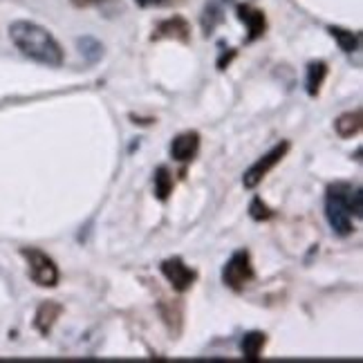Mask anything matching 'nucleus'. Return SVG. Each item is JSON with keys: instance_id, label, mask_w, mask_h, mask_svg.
Masks as SVG:
<instances>
[{"instance_id": "1", "label": "nucleus", "mask_w": 363, "mask_h": 363, "mask_svg": "<svg viewBox=\"0 0 363 363\" xmlns=\"http://www.w3.org/2000/svg\"><path fill=\"white\" fill-rule=\"evenodd\" d=\"M9 36L13 45L36 63H43L50 67H59L63 63V48L45 27L30 21H16L9 27Z\"/></svg>"}, {"instance_id": "6", "label": "nucleus", "mask_w": 363, "mask_h": 363, "mask_svg": "<svg viewBox=\"0 0 363 363\" xmlns=\"http://www.w3.org/2000/svg\"><path fill=\"white\" fill-rule=\"evenodd\" d=\"M162 274L166 276V281L173 285L175 291H186L195 281H198V272L191 269L179 256L166 258L162 262Z\"/></svg>"}, {"instance_id": "3", "label": "nucleus", "mask_w": 363, "mask_h": 363, "mask_svg": "<svg viewBox=\"0 0 363 363\" xmlns=\"http://www.w3.org/2000/svg\"><path fill=\"white\" fill-rule=\"evenodd\" d=\"M23 256L27 258V264H30V278L38 287H57L59 267L48 254L34 247H25Z\"/></svg>"}, {"instance_id": "13", "label": "nucleus", "mask_w": 363, "mask_h": 363, "mask_svg": "<svg viewBox=\"0 0 363 363\" xmlns=\"http://www.w3.org/2000/svg\"><path fill=\"white\" fill-rule=\"evenodd\" d=\"M361 123H363L361 110H354V113H343L337 121H334V128H337L339 137H345L347 139V137L359 135Z\"/></svg>"}, {"instance_id": "9", "label": "nucleus", "mask_w": 363, "mask_h": 363, "mask_svg": "<svg viewBox=\"0 0 363 363\" xmlns=\"http://www.w3.org/2000/svg\"><path fill=\"white\" fill-rule=\"evenodd\" d=\"M152 38H173V40H182V43H189V38H191V25L186 23V18L173 16L169 21H162L155 27V32H152Z\"/></svg>"}, {"instance_id": "10", "label": "nucleus", "mask_w": 363, "mask_h": 363, "mask_svg": "<svg viewBox=\"0 0 363 363\" xmlns=\"http://www.w3.org/2000/svg\"><path fill=\"white\" fill-rule=\"evenodd\" d=\"M61 312H63V307L57 301H45L36 312V320H34L36 330L40 334H48L52 330V325L57 323V318L61 316Z\"/></svg>"}, {"instance_id": "21", "label": "nucleus", "mask_w": 363, "mask_h": 363, "mask_svg": "<svg viewBox=\"0 0 363 363\" xmlns=\"http://www.w3.org/2000/svg\"><path fill=\"white\" fill-rule=\"evenodd\" d=\"M220 3H222V5H225V3L229 5V3H233V0H220Z\"/></svg>"}, {"instance_id": "11", "label": "nucleus", "mask_w": 363, "mask_h": 363, "mask_svg": "<svg viewBox=\"0 0 363 363\" xmlns=\"http://www.w3.org/2000/svg\"><path fill=\"white\" fill-rule=\"evenodd\" d=\"M264 343H267V337H264L262 332H256V330L254 332H247L245 337H242V343H240L245 359L247 361H258Z\"/></svg>"}, {"instance_id": "19", "label": "nucleus", "mask_w": 363, "mask_h": 363, "mask_svg": "<svg viewBox=\"0 0 363 363\" xmlns=\"http://www.w3.org/2000/svg\"><path fill=\"white\" fill-rule=\"evenodd\" d=\"M135 3L142 7H152V5H166L169 0H135Z\"/></svg>"}, {"instance_id": "14", "label": "nucleus", "mask_w": 363, "mask_h": 363, "mask_svg": "<svg viewBox=\"0 0 363 363\" xmlns=\"http://www.w3.org/2000/svg\"><path fill=\"white\" fill-rule=\"evenodd\" d=\"M220 21H222V3H220V0H211V3H206V7L202 11V30H204V34L206 36L211 34Z\"/></svg>"}, {"instance_id": "8", "label": "nucleus", "mask_w": 363, "mask_h": 363, "mask_svg": "<svg viewBox=\"0 0 363 363\" xmlns=\"http://www.w3.org/2000/svg\"><path fill=\"white\" fill-rule=\"evenodd\" d=\"M198 150H200V135L195 133V130L177 135L173 139V144H171V155H173V160H177L182 164L191 162L195 155H198Z\"/></svg>"}, {"instance_id": "4", "label": "nucleus", "mask_w": 363, "mask_h": 363, "mask_svg": "<svg viewBox=\"0 0 363 363\" xmlns=\"http://www.w3.org/2000/svg\"><path fill=\"white\" fill-rule=\"evenodd\" d=\"M222 281H225L227 287H231L233 291L245 289L251 281H254V264H251V256L249 251L240 249L229 258V262L222 269Z\"/></svg>"}, {"instance_id": "7", "label": "nucleus", "mask_w": 363, "mask_h": 363, "mask_svg": "<svg viewBox=\"0 0 363 363\" xmlns=\"http://www.w3.org/2000/svg\"><path fill=\"white\" fill-rule=\"evenodd\" d=\"M235 13H238L240 23L247 25V43H251V40H256L264 34V30H267V21H264V13L260 9H256L254 5H238L235 7Z\"/></svg>"}, {"instance_id": "16", "label": "nucleus", "mask_w": 363, "mask_h": 363, "mask_svg": "<svg viewBox=\"0 0 363 363\" xmlns=\"http://www.w3.org/2000/svg\"><path fill=\"white\" fill-rule=\"evenodd\" d=\"M77 45H79V52L83 54V59H86L88 63L99 61V59H101V54H104V45H101L96 38H92V36H83V38H79V40H77Z\"/></svg>"}, {"instance_id": "18", "label": "nucleus", "mask_w": 363, "mask_h": 363, "mask_svg": "<svg viewBox=\"0 0 363 363\" xmlns=\"http://www.w3.org/2000/svg\"><path fill=\"white\" fill-rule=\"evenodd\" d=\"M249 213H251V218L258 220V222H262V220H269V218L274 216L272 208H269L267 204H264L260 198H254V202H251V206H249Z\"/></svg>"}, {"instance_id": "12", "label": "nucleus", "mask_w": 363, "mask_h": 363, "mask_svg": "<svg viewBox=\"0 0 363 363\" xmlns=\"http://www.w3.org/2000/svg\"><path fill=\"white\" fill-rule=\"evenodd\" d=\"M328 77V65L323 61H312L307 65V81H305V88L310 96H316L320 86H323V79Z\"/></svg>"}, {"instance_id": "15", "label": "nucleus", "mask_w": 363, "mask_h": 363, "mask_svg": "<svg viewBox=\"0 0 363 363\" xmlns=\"http://www.w3.org/2000/svg\"><path fill=\"white\" fill-rule=\"evenodd\" d=\"M171 193H173V175L166 166H160L155 171V195L162 202H166Z\"/></svg>"}, {"instance_id": "5", "label": "nucleus", "mask_w": 363, "mask_h": 363, "mask_svg": "<svg viewBox=\"0 0 363 363\" xmlns=\"http://www.w3.org/2000/svg\"><path fill=\"white\" fill-rule=\"evenodd\" d=\"M289 152V142H281V144H276L267 155H262L251 169L245 173V177H242V184H245V189H256L260 182L267 177V173L274 169V166L281 162L285 155Z\"/></svg>"}, {"instance_id": "20", "label": "nucleus", "mask_w": 363, "mask_h": 363, "mask_svg": "<svg viewBox=\"0 0 363 363\" xmlns=\"http://www.w3.org/2000/svg\"><path fill=\"white\" fill-rule=\"evenodd\" d=\"M72 3H74L77 7H92V5L104 3V0H72Z\"/></svg>"}, {"instance_id": "17", "label": "nucleus", "mask_w": 363, "mask_h": 363, "mask_svg": "<svg viewBox=\"0 0 363 363\" xmlns=\"http://www.w3.org/2000/svg\"><path fill=\"white\" fill-rule=\"evenodd\" d=\"M330 34L339 40V45H341L343 52H354L359 48L361 36L357 32H347V30H341V27H330Z\"/></svg>"}, {"instance_id": "2", "label": "nucleus", "mask_w": 363, "mask_h": 363, "mask_svg": "<svg viewBox=\"0 0 363 363\" xmlns=\"http://www.w3.org/2000/svg\"><path fill=\"white\" fill-rule=\"evenodd\" d=\"M325 216L334 233L341 238L350 235L354 231L352 216L361 218V189L345 182L330 184L325 193Z\"/></svg>"}]
</instances>
